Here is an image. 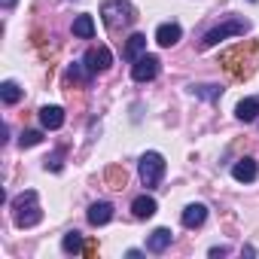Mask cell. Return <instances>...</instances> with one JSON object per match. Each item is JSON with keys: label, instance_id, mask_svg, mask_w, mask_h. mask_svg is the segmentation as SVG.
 <instances>
[{"label": "cell", "instance_id": "cell-1", "mask_svg": "<svg viewBox=\"0 0 259 259\" xmlns=\"http://www.w3.org/2000/svg\"><path fill=\"white\" fill-rule=\"evenodd\" d=\"M13 210H16V226H19V229H31V226H37V223L43 220V210L37 207V192H34V189L22 192V195L13 201Z\"/></svg>", "mask_w": 259, "mask_h": 259}, {"label": "cell", "instance_id": "cell-2", "mask_svg": "<svg viewBox=\"0 0 259 259\" xmlns=\"http://www.w3.org/2000/svg\"><path fill=\"white\" fill-rule=\"evenodd\" d=\"M101 16H104V25L107 28H125V25H132L138 19L135 16V7L128 4V0H104Z\"/></svg>", "mask_w": 259, "mask_h": 259}, {"label": "cell", "instance_id": "cell-3", "mask_svg": "<svg viewBox=\"0 0 259 259\" xmlns=\"http://www.w3.org/2000/svg\"><path fill=\"white\" fill-rule=\"evenodd\" d=\"M138 171H141V183L147 189H156L159 180L165 177V159H162V153H144Z\"/></svg>", "mask_w": 259, "mask_h": 259}, {"label": "cell", "instance_id": "cell-4", "mask_svg": "<svg viewBox=\"0 0 259 259\" xmlns=\"http://www.w3.org/2000/svg\"><path fill=\"white\" fill-rule=\"evenodd\" d=\"M247 28H250V25H247L244 19H229V22H223V25H217L213 31H207V34H204L201 49H213V46H217L220 40H226V37H241Z\"/></svg>", "mask_w": 259, "mask_h": 259}, {"label": "cell", "instance_id": "cell-5", "mask_svg": "<svg viewBox=\"0 0 259 259\" xmlns=\"http://www.w3.org/2000/svg\"><path fill=\"white\" fill-rule=\"evenodd\" d=\"M132 76H135V82H150V79H156V76H159V58L144 52V55L132 64Z\"/></svg>", "mask_w": 259, "mask_h": 259}, {"label": "cell", "instance_id": "cell-6", "mask_svg": "<svg viewBox=\"0 0 259 259\" xmlns=\"http://www.w3.org/2000/svg\"><path fill=\"white\" fill-rule=\"evenodd\" d=\"M82 64H85L89 73H101V70H107V67L113 64V55H110L107 46H98V49H89V52H85Z\"/></svg>", "mask_w": 259, "mask_h": 259}, {"label": "cell", "instance_id": "cell-7", "mask_svg": "<svg viewBox=\"0 0 259 259\" xmlns=\"http://www.w3.org/2000/svg\"><path fill=\"white\" fill-rule=\"evenodd\" d=\"M180 37H183V28H180L177 22H165V25H159V28H156V43H159V46H165V49H168V46H174Z\"/></svg>", "mask_w": 259, "mask_h": 259}, {"label": "cell", "instance_id": "cell-8", "mask_svg": "<svg viewBox=\"0 0 259 259\" xmlns=\"http://www.w3.org/2000/svg\"><path fill=\"white\" fill-rule=\"evenodd\" d=\"M232 177H235L238 183H253V180L259 177V165H256V159H241V162H235Z\"/></svg>", "mask_w": 259, "mask_h": 259}, {"label": "cell", "instance_id": "cell-9", "mask_svg": "<svg viewBox=\"0 0 259 259\" xmlns=\"http://www.w3.org/2000/svg\"><path fill=\"white\" fill-rule=\"evenodd\" d=\"M171 238H174L171 229H153L150 238H147V250H150V253H165V250L171 247Z\"/></svg>", "mask_w": 259, "mask_h": 259}, {"label": "cell", "instance_id": "cell-10", "mask_svg": "<svg viewBox=\"0 0 259 259\" xmlns=\"http://www.w3.org/2000/svg\"><path fill=\"white\" fill-rule=\"evenodd\" d=\"M156 210H159V204H156L153 195H138V198L132 201V213H135L138 220H150V217H156Z\"/></svg>", "mask_w": 259, "mask_h": 259}, {"label": "cell", "instance_id": "cell-11", "mask_svg": "<svg viewBox=\"0 0 259 259\" xmlns=\"http://www.w3.org/2000/svg\"><path fill=\"white\" fill-rule=\"evenodd\" d=\"M180 220H183L186 229H198V226H204V220H207V207H204V204H186Z\"/></svg>", "mask_w": 259, "mask_h": 259}, {"label": "cell", "instance_id": "cell-12", "mask_svg": "<svg viewBox=\"0 0 259 259\" xmlns=\"http://www.w3.org/2000/svg\"><path fill=\"white\" fill-rule=\"evenodd\" d=\"M110 220H113V204L110 201H95L89 207V223L92 226H107Z\"/></svg>", "mask_w": 259, "mask_h": 259}, {"label": "cell", "instance_id": "cell-13", "mask_svg": "<svg viewBox=\"0 0 259 259\" xmlns=\"http://www.w3.org/2000/svg\"><path fill=\"white\" fill-rule=\"evenodd\" d=\"M40 125L49 128V132H58V128L64 125V110L61 107H43L40 110Z\"/></svg>", "mask_w": 259, "mask_h": 259}, {"label": "cell", "instance_id": "cell-14", "mask_svg": "<svg viewBox=\"0 0 259 259\" xmlns=\"http://www.w3.org/2000/svg\"><path fill=\"white\" fill-rule=\"evenodd\" d=\"M144 52H147V37L144 34H132V37H128V43H125V58L128 61H138Z\"/></svg>", "mask_w": 259, "mask_h": 259}, {"label": "cell", "instance_id": "cell-15", "mask_svg": "<svg viewBox=\"0 0 259 259\" xmlns=\"http://www.w3.org/2000/svg\"><path fill=\"white\" fill-rule=\"evenodd\" d=\"M73 37L92 40V37H95V19H92V16H76V19H73Z\"/></svg>", "mask_w": 259, "mask_h": 259}, {"label": "cell", "instance_id": "cell-16", "mask_svg": "<svg viewBox=\"0 0 259 259\" xmlns=\"http://www.w3.org/2000/svg\"><path fill=\"white\" fill-rule=\"evenodd\" d=\"M235 116H238L241 122H253V119L259 116V98H244V101L238 104Z\"/></svg>", "mask_w": 259, "mask_h": 259}, {"label": "cell", "instance_id": "cell-17", "mask_svg": "<svg viewBox=\"0 0 259 259\" xmlns=\"http://www.w3.org/2000/svg\"><path fill=\"white\" fill-rule=\"evenodd\" d=\"M0 98H4V104H19V101H22V89H19V82L7 79L4 85H0Z\"/></svg>", "mask_w": 259, "mask_h": 259}, {"label": "cell", "instance_id": "cell-18", "mask_svg": "<svg viewBox=\"0 0 259 259\" xmlns=\"http://www.w3.org/2000/svg\"><path fill=\"white\" fill-rule=\"evenodd\" d=\"M61 247H64V253H79L82 250V235L79 232H67L64 241H61Z\"/></svg>", "mask_w": 259, "mask_h": 259}, {"label": "cell", "instance_id": "cell-19", "mask_svg": "<svg viewBox=\"0 0 259 259\" xmlns=\"http://www.w3.org/2000/svg\"><path fill=\"white\" fill-rule=\"evenodd\" d=\"M40 141H43V135H40V132H22L19 147H22V150H28V147H37Z\"/></svg>", "mask_w": 259, "mask_h": 259}, {"label": "cell", "instance_id": "cell-20", "mask_svg": "<svg viewBox=\"0 0 259 259\" xmlns=\"http://www.w3.org/2000/svg\"><path fill=\"white\" fill-rule=\"evenodd\" d=\"M220 92L223 89H217V85H192V95H198V98H220Z\"/></svg>", "mask_w": 259, "mask_h": 259}, {"label": "cell", "instance_id": "cell-21", "mask_svg": "<svg viewBox=\"0 0 259 259\" xmlns=\"http://www.w3.org/2000/svg\"><path fill=\"white\" fill-rule=\"evenodd\" d=\"M107 180L113 183V189H122V186H125V171H119V168H110V171H107Z\"/></svg>", "mask_w": 259, "mask_h": 259}, {"label": "cell", "instance_id": "cell-22", "mask_svg": "<svg viewBox=\"0 0 259 259\" xmlns=\"http://www.w3.org/2000/svg\"><path fill=\"white\" fill-rule=\"evenodd\" d=\"M46 171H61V153H55L52 159H46Z\"/></svg>", "mask_w": 259, "mask_h": 259}, {"label": "cell", "instance_id": "cell-23", "mask_svg": "<svg viewBox=\"0 0 259 259\" xmlns=\"http://www.w3.org/2000/svg\"><path fill=\"white\" fill-rule=\"evenodd\" d=\"M229 253V247H210V256H226Z\"/></svg>", "mask_w": 259, "mask_h": 259}, {"label": "cell", "instance_id": "cell-24", "mask_svg": "<svg viewBox=\"0 0 259 259\" xmlns=\"http://www.w3.org/2000/svg\"><path fill=\"white\" fill-rule=\"evenodd\" d=\"M0 4H4V10H13V7H16V0H0Z\"/></svg>", "mask_w": 259, "mask_h": 259}, {"label": "cell", "instance_id": "cell-25", "mask_svg": "<svg viewBox=\"0 0 259 259\" xmlns=\"http://www.w3.org/2000/svg\"><path fill=\"white\" fill-rule=\"evenodd\" d=\"M253 4H256V0H253Z\"/></svg>", "mask_w": 259, "mask_h": 259}]
</instances>
